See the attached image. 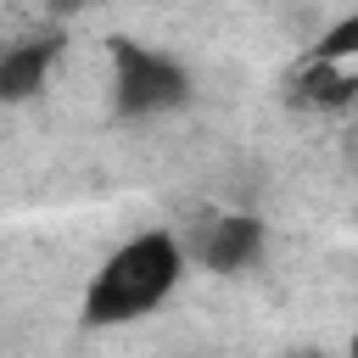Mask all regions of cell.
I'll list each match as a JSON object with an SVG mask.
<instances>
[{
    "label": "cell",
    "instance_id": "7a4b0ae2",
    "mask_svg": "<svg viewBox=\"0 0 358 358\" xmlns=\"http://www.w3.org/2000/svg\"><path fill=\"white\" fill-rule=\"evenodd\" d=\"M112 90H117L123 117H151V112H173L190 101V73L162 50L112 39Z\"/></svg>",
    "mask_w": 358,
    "mask_h": 358
},
{
    "label": "cell",
    "instance_id": "6da1fadb",
    "mask_svg": "<svg viewBox=\"0 0 358 358\" xmlns=\"http://www.w3.org/2000/svg\"><path fill=\"white\" fill-rule=\"evenodd\" d=\"M179 274H185V252L173 235H162V229L134 235L101 263V274L84 296V319L90 324H129V319L151 313L179 285Z\"/></svg>",
    "mask_w": 358,
    "mask_h": 358
},
{
    "label": "cell",
    "instance_id": "277c9868",
    "mask_svg": "<svg viewBox=\"0 0 358 358\" xmlns=\"http://www.w3.org/2000/svg\"><path fill=\"white\" fill-rule=\"evenodd\" d=\"M56 50H62V34H56V28H50V34H28V39H17L11 50H0V101H28V95L45 84Z\"/></svg>",
    "mask_w": 358,
    "mask_h": 358
},
{
    "label": "cell",
    "instance_id": "3957f363",
    "mask_svg": "<svg viewBox=\"0 0 358 358\" xmlns=\"http://www.w3.org/2000/svg\"><path fill=\"white\" fill-rule=\"evenodd\" d=\"M257 252H263V224H257L252 213H224V218H213V224L201 229V241H196V257H201L207 268H218V274L246 268Z\"/></svg>",
    "mask_w": 358,
    "mask_h": 358
},
{
    "label": "cell",
    "instance_id": "5b68a950",
    "mask_svg": "<svg viewBox=\"0 0 358 358\" xmlns=\"http://www.w3.org/2000/svg\"><path fill=\"white\" fill-rule=\"evenodd\" d=\"M291 95L302 101V106H347L352 95H358V78L352 73H341V67H330V62H302L296 73H291Z\"/></svg>",
    "mask_w": 358,
    "mask_h": 358
},
{
    "label": "cell",
    "instance_id": "8992f818",
    "mask_svg": "<svg viewBox=\"0 0 358 358\" xmlns=\"http://www.w3.org/2000/svg\"><path fill=\"white\" fill-rule=\"evenodd\" d=\"M341 56H358V11L352 17H341L336 28H324V39L313 45V62H341Z\"/></svg>",
    "mask_w": 358,
    "mask_h": 358
},
{
    "label": "cell",
    "instance_id": "52a82bcc",
    "mask_svg": "<svg viewBox=\"0 0 358 358\" xmlns=\"http://www.w3.org/2000/svg\"><path fill=\"white\" fill-rule=\"evenodd\" d=\"M352 358H358V336H352Z\"/></svg>",
    "mask_w": 358,
    "mask_h": 358
}]
</instances>
